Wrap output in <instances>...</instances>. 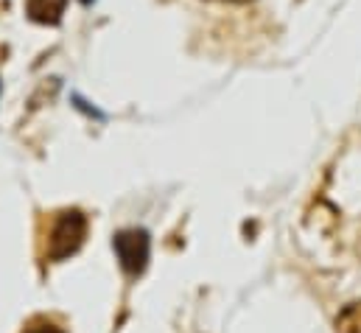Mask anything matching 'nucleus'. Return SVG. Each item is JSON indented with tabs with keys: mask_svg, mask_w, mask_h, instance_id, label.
I'll return each mask as SVG.
<instances>
[{
	"mask_svg": "<svg viewBox=\"0 0 361 333\" xmlns=\"http://www.w3.org/2000/svg\"><path fill=\"white\" fill-rule=\"evenodd\" d=\"M227 3H250V0H227Z\"/></svg>",
	"mask_w": 361,
	"mask_h": 333,
	"instance_id": "423d86ee",
	"label": "nucleus"
},
{
	"mask_svg": "<svg viewBox=\"0 0 361 333\" xmlns=\"http://www.w3.org/2000/svg\"><path fill=\"white\" fill-rule=\"evenodd\" d=\"M23 333H65L56 322H51V320H42V317H37V320H31Z\"/></svg>",
	"mask_w": 361,
	"mask_h": 333,
	"instance_id": "39448f33",
	"label": "nucleus"
},
{
	"mask_svg": "<svg viewBox=\"0 0 361 333\" xmlns=\"http://www.w3.org/2000/svg\"><path fill=\"white\" fill-rule=\"evenodd\" d=\"M82 3H85V6H90V3H92V0H82Z\"/></svg>",
	"mask_w": 361,
	"mask_h": 333,
	"instance_id": "0eeeda50",
	"label": "nucleus"
},
{
	"mask_svg": "<svg viewBox=\"0 0 361 333\" xmlns=\"http://www.w3.org/2000/svg\"><path fill=\"white\" fill-rule=\"evenodd\" d=\"M65 6H68V0H25V14L34 23L56 25L65 14Z\"/></svg>",
	"mask_w": 361,
	"mask_h": 333,
	"instance_id": "7ed1b4c3",
	"label": "nucleus"
},
{
	"mask_svg": "<svg viewBox=\"0 0 361 333\" xmlns=\"http://www.w3.org/2000/svg\"><path fill=\"white\" fill-rule=\"evenodd\" d=\"M112 250L118 255L121 269L129 277L143 274V269L149 266V252H152V241L146 230H121L112 238Z\"/></svg>",
	"mask_w": 361,
	"mask_h": 333,
	"instance_id": "f03ea898",
	"label": "nucleus"
},
{
	"mask_svg": "<svg viewBox=\"0 0 361 333\" xmlns=\"http://www.w3.org/2000/svg\"><path fill=\"white\" fill-rule=\"evenodd\" d=\"M85 238H87V216L82 210H59L48 222L42 258L48 263H59L82 250Z\"/></svg>",
	"mask_w": 361,
	"mask_h": 333,
	"instance_id": "f257e3e1",
	"label": "nucleus"
},
{
	"mask_svg": "<svg viewBox=\"0 0 361 333\" xmlns=\"http://www.w3.org/2000/svg\"><path fill=\"white\" fill-rule=\"evenodd\" d=\"M336 333H361V300L348 303L336 317Z\"/></svg>",
	"mask_w": 361,
	"mask_h": 333,
	"instance_id": "20e7f679",
	"label": "nucleus"
}]
</instances>
